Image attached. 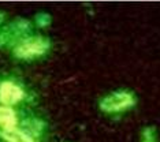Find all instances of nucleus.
Segmentation results:
<instances>
[{
    "mask_svg": "<svg viewBox=\"0 0 160 142\" xmlns=\"http://www.w3.org/2000/svg\"><path fill=\"white\" fill-rule=\"evenodd\" d=\"M51 42L45 37L22 38L14 48V56L18 59H33L48 52Z\"/></svg>",
    "mask_w": 160,
    "mask_h": 142,
    "instance_id": "f257e3e1",
    "label": "nucleus"
},
{
    "mask_svg": "<svg viewBox=\"0 0 160 142\" xmlns=\"http://www.w3.org/2000/svg\"><path fill=\"white\" fill-rule=\"evenodd\" d=\"M136 104V98L133 93L130 92H115L108 96H105L100 101L99 107L103 112L107 114H114V112H121L125 109L133 107Z\"/></svg>",
    "mask_w": 160,
    "mask_h": 142,
    "instance_id": "f03ea898",
    "label": "nucleus"
},
{
    "mask_svg": "<svg viewBox=\"0 0 160 142\" xmlns=\"http://www.w3.org/2000/svg\"><path fill=\"white\" fill-rule=\"evenodd\" d=\"M25 92L21 86H18L17 83L6 81L0 83V103L3 105H14L19 103L21 100H23Z\"/></svg>",
    "mask_w": 160,
    "mask_h": 142,
    "instance_id": "7ed1b4c3",
    "label": "nucleus"
},
{
    "mask_svg": "<svg viewBox=\"0 0 160 142\" xmlns=\"http://www.w3.org/2000/svg\"><path fill=\"white\" fill-rule=\"evenodd\" d=\"M29 30H30V22L26 19H17L0 33V45L11 41L15 37H19V36L28 33Z\"/></svg>",
    "mask_w": 160,
    "mask_h": 142,
    "instance_id": "20e7f679",
    "label": "nucleus"
},
{
    "mask_svg": "<svg viewBox=\"0 0 160 142\" xmlns=\"http://www.w3.org/2000/svg\"><path fill=\"white\" fill-rule=\"evenodd\" d=\"M0 126L3 129L2 131L15 129L17 116H15V112L10 107H0Z\"/></svg>",
    "mask_w": 160,
    "mask_h": 142,
    "instance_id": "39448f33",
    "label": "nucleus"
},
{
    "mask_svg": "<svg viewBox=\"0 0 160 142\" xmlns=\"http://www.w3.org/2000/svg\"><path fill=\"white\" fill-rule=\"evenodd\" d=\"M0 134L7 142H34L33 137H30V134L17 129L0 131Z\"/></svg>",
    "mask_w": 160,
    "mask_h": 142,
    "instance_id": "423d86ee",
    "label": "nucleus"
},
{
    "mask_svg": "<svg viewBox=\"0 0 160 142\" xmlns=\"http://www.w3.org/2000/svg\"><path fill=\"white\" fill-rule=\"evenodd\" d=\"M51 21H52L51 17L45 12H40L36 15V23H37L40 27H45V26H48V25H51Z\"/></svg>",
    "mask_w": 160,
    "mask_h": 142,
    "instance_id": "0eeeda50",
    "label": "nucleus"
},
{
    "mask_svg": "<svg viewBox=\"0 0 160 142\" xmlns=\"http://www.w3.org/2000/svg\"><path fill=\"white\" fill-rule=\"evenodd\" d=\"M142 142H156L155 134H153V129L148 127V129L144 130V140H142Z\"/></svg>",
    "mask_w": 160,
    "mask_h": 142,
    "instance_id": "6e6552de",
    "label": "nucleus"
},
{
    "mask_svg": "<svg viewBox=\"0 0 160 142\" xmlns=\"http://www.w3.org/2000/svg\"><path fill=\"white\" fill-rule=\"evenodd\" d=\"M3 19H4V14H3V12H0V22H2Z\"/></svg>",
    "mask_w": 160,
    "mask_h": 142,
    "instance_id": "1a4fd4ad",
    "label": "nucleus"
}]
</instances>
